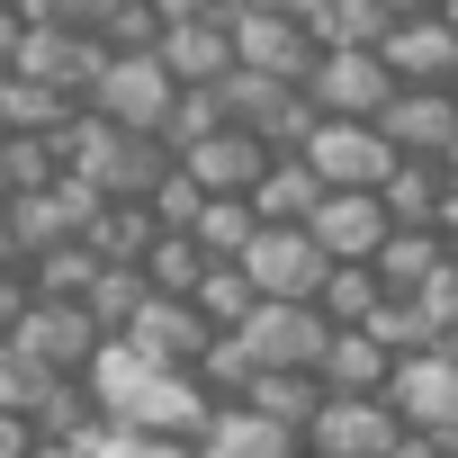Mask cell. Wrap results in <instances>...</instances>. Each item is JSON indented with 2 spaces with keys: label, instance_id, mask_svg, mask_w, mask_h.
<instances>
[{
  "label": "cell",
  "instance_id": "484cf974",
  "mask_svg": "<svg viewBox=\"0 0 458 458\" xmlns=\"http://www.w3.org/2000/svg\"><path fill=\"white\" fill-rule=\"evenodd\" d=\"M234 404H252V413H270L279 431H297V440H306V422H315V404H324V386H315L306 369H252V386H243Z\"/></svg>",
  "mask_w": 458,
  "mask_h": 458
},
{
  "label": "cell",
  "instance_id": "e575fe53",
  "mask_svg": "<svg viewBox=\"0 0 458 458\" xmlns=\"http://www.w3.org/2000/svg\"><path fill=\"white\" fill-rule=\"evenodd\" d=\"M144 297H153V288H144V270H108V261H99V279H90V297H81V306H90V324L117 342V333H126V315H135Z\"/></svg>",
  "mask_w": 458,
  "mask_h": 458
},
{
  "label": "cell",
  "instance_id": "e0dca14e",
  "mask_svg": "<svg viewBox=\"0 0 458 458\" xmlns=\"http://www.w3.org/2000/svg\"><path fill=\"white\" fill-rule=\"evenodd\" d=\"M99 64H108V46H99L90 28H28L10 72H28V81H55V90H72V99H81V90L99 81Z\"/></svg>",
  "mask_w": 458,
  "mask_h": 458
},
{
  "label": "cell",
  "instance_id": "b9f144b4",
  "mask_svg": "<svg viewBox=\"0 0 458 458\" xmlns=\"http://www.w3.org/2000/svg\"><path fill=\"white\" fill-rule=\"evenodd\" d=\"M46 440H37V422L28 413H0V458H37Z\"/></svg>",
  "mask_w": 458,
  "mask_h": 458
},
{
  "label": "cell",
  "instance_id": "f6af8a7d",
  "mask_svg": "<svg viewBox=\"0 0 458 458\" xmlns=\"http://www.w3.org/2000/svg\"><path fill=\"white\" fill-rule=\"evenodd\" d=\"M386 458H449V449H440L431 431H395V440H386Z\"/></svg>",
  "mask_w": 458,
  "mask_h": 458
},
{
  "label": "cell",
  "instance_id": "11a10c76",
  "mask_svg": "<svg viewBox=\"0 0 458 458\" xmlns=\"http://www.w3.org/2000/svg\"><path fill=\"white\" fill-rule=\"evenodd\" d=\"M0 81H10V72H0Z\"/></svg>",
  "mask_w": 458,
  "mask_h": 458
},
{
  "label": "cell",
  "instance_id": "8fae6325",
  "mask_svg": "<svg viewBox=\"0 0 458 458\" xmlns=\"http://www.w3.org/2000/svg\"><path fill=\"white\" fill-rule=\"evenodd\" d=\"M395 153H413V162H440V144L458 135V99H449V81H395V99L369 117Z\"/></svg>",
  "mask_w": 458,
  "mask_h": 458
},
{
  "label": "cell",
  "instance_id": "60d3db41",
  "mask_svg": "<svg viewBox=\"0 0 458 458\" xmlns=\"http://www.w3.org/2000/svg\"><path fill=\"white\" fill-rule=\"evenodd\" d=\"M28 306H37V288H28V270H19V261H0V342L19 333V315H28Z\"/></svg>",
  "mask_w": 458,
  "mask_h": 458
},
{
  "label": "cell",
  "instance_id": "52a82bcc",
  "mask_svg": "<svg viewBox=\"0 0 458 458\" xmlns=\"http://www.w3.org/2000/svg\"><path fill=\"white\" fill-rule=\"evenodd\" d=\"M10 342H19L37 369H55V377H81V369L99 360V342H108V333L90 324V306H81V297H37V306L19 315V333H10Z\"/></svg>",
  "mask_w": 458,
  "mask_h": 458
},
{
  "label": "cell",
  "instance_id": "f1b7e54d",
  "mask_svg": "<svg viewBox=\"0 0 458 458\" xmlns=\"http://www.w3.org/2000/svg\"><path fill=\"white\" fill-rule=\"evenodd\" d=\"M306 37H315V55H333V46H377V37H386V10H377V0H315V10H306Z\"/></svg>",
  "mask_w": 458,
  "mask_h": 458
},
{
  "label": "cell",
  "instance_id": "7bdbcfd3",
  "mask_svg": "<svg viewBox=\"0 0 458 458\" xmlns=\"http://www.w3.org/2000/svg\"><path fill=\"white\" fill-rule=\"evenodd\" d=\"M422 297H431V315H440V324H458V252L440 261V279H431Z\"/></svg>",
  "mask_w": 458,
  "mask_h": 458
},
{
  "label": "cell",
  "instance_id": "6da1fadb",
  "mask_svg": "<svg viewBox=\"0 0 458 458\" xmlns=\"http://www.w3.org/2000/svg\"><path fill=\"white\" fill-rule=\"evenodd\" d=\"M90 404L108 431H144V440H198L216 422V395L198 386V369H153L126 342H99V360L81 369Z\"/></svg>",
  "mask_w": 458,
  "mask_h": 458
},
{
  "label": "cell",
  "instance_id": "603a6c76",
  "mask_svg": "<svg viewBox=\"0 0 458 458\" xmlns=\"http://www.w3.org/2000/svg\"><path fill=\"white\" fill-rule=\"evenodd\" d=\"M153 234H162V225H153V216H144L135 198H108V207H99V216L81 225V234H72V243H90V252H99L108 270H135V261L153 252Z\"/></svg>",
  "mask_w": 458,
  "mask_h": 458
},
{
  "label": "cell",
  "instance_id": "bcb514c9",
  "mask_svg": "<svg viewBox=\"0 0 458 458\" xmlns=\"http://www.w3.org/2000/svg\"><path fill=\"white\" fill-rule=\"evenodd\" d=\"M162 19H207V10H234V0H153Z\"/></svg>",
  "mask_w": 458,
  "mask_h": 458
},
{
  "label": "cell",
  "instance_id": "4dcf8cb0",
  "mask_svg": "<svg viewBox=\"0 0 458 458\" xmlns=\"http://www.w3.org/2000/svg\"><path fill=\"white\" fill-rule=\"evenodd\" d=\"M189 306H198V315H207L216 333H234V324H243V315H252L261 297H252L243 261H207V270H198V288H189Z\"/></svg>",
  "mask_w": 458,
  "mask_h": 458
},
{
  "label": "cell",
  "instance_id": "ee69618b",
  "mask_svg": "<svg viewBox=\"0 0 458 458\" xmlns=\"http://www.w3.org/2000/svg\"><path fill=\"white\" fill-rule=\"evenodd\" d=\"M431 234H440V252H458V180H440V207H431Z\"/></svg>",
  "mask_w": 458,
  "mask_h": 458
},
{
  "label": "cell",
  "instance_id": "f5cc1de1",
  "mask_svg": "<svg viewBox=\"0 0 458 458\" xmlns=\"http://www.w3.org/2000/svg\"><path fill=\"white\" fill-rule=\"evenodd\" d=\"M0 207H10V198H0ZM0 261H10V243H0Z\"/></svg>",
  "mask_w": 458,
  "mask_h": 458
},
{
  "label": "cell",
  "instance_id": "4316f807",
  "mask_svg": "<svg viewBox=\"0 0 458 458\" xmlns=\"http://www.w3.org/2000/svg\"><path fill=\"white\" fill-rule=\"evenodd\" d=\"M252 234H261L252 198H198V216H189V243H198L207 261H243V252H252Z\"/></svg>",
  "mask_w": 458,
  "mask_h": 458
},
{
  "label": "cell",
  "instance_id": "8d00e7d4",
  "mask_svg": "<svg viewBox=\"0 0 458 458\" xmlns=\"http://www.w3.org/2000/svg\"><path fill=\"white\" fill-rule=\"evenodd\" d=\"M225 126V99H216V81H198V90H180L171 99V126H162V144L180 153V144H198V135H216Z\"/></svg>",
  "mask_w": 458,
  "mask_h": 458
},
{
  "label": "cell",
  "instance_id": "83f0119b",
  "mask_svg": "<svg viewBox=\"0 0 458 458\" xmlns=\"http://www.w3.org/2000/svg\"><path fill=\"white\" fill-rule=\"evenodd\" d=\"M377 297H386V288H377V270H369V261H333V270H324V288H315V315L342 333V324H369V315H377Z\"/></svg>",
  "mask_w": 458,
  "mask_h": 458
},
{
  "label": "cell",
  "instance_id": "d6a6232c",
  "mask_svg": "<svg viewBox=\"0 0 458 458\" xmlns=\"http://www.w3.org/2000/svg\"><path fill=\"white\" fill-rule=\"evenodd\" d=\"M135 270H144V288H153V297H189V288H198V270H207V252H198L189 234H153V252H144Z\"/></svg>",
  "mask_w": 458,
  "mask_h": 458
},
{
  "label": "cell",
  "instance_id": "c3c4849f",
  "mask_svg": "<svg viewBox=\"0 0 458 458\" xmlns=\"http://www.w3.org/2000/svg\"><path fill=\"white\" fill-rule=\"evenodd\" d=\"M440 180H458V135H449V144H440Z\"/></svg>",
  "mask_w": 458,
  "mask_h": 458
},
{
  "label": "cell",
  "instance_id": "277c9868",
  "mask_svg": "<svg viewBox=\"0 0 458 458\" xmlns=\"http://www.w3.org/2000/svg\"><path fill=\"white\" fill-rule=\"evenodd\" d=\"M324 342H333V324H324L315 306H288V297H261V306L234 324V351H243L252 369H306V377H315Z\"/></svg>",
  "mask_w": 458,
  "mask_h": 458
},
{
  "label": "cell",
  "instance_id": "816d5d0a",
  "mask_svg": "<svg viewBox=\"0 0 458 458\" xmlns=\"http://www.w3.org/2000/svg\"><path fill=\"white\" fill-rule=\"evenodd\" d=\"M440 449H449V458H458V431H449V440H440Z\"/></svg>",
  "mask_w": 458,
  "mask_h": 458
},
{
  "label": "cell",
  "instance_id": "ac0fdd59",
  "mask_svg": "<svg viewBox=\"0 0 458 458\" xmlns=\"http://www.w3.org/2000/svg\"><path fill=\"white\" fill-rule=\"evenodd\" d=\"M377 64H386L395 81H449V72H458V28H449L440 10L386 19V37H377Z\"/></svg>",
  "mask_w": 458,
  "mask_h": 458
},
{
  "label": "cell",
  "instance_id": "1f68e13d",
  "mask_svg": "<svg viewBox=\"0 0 458 458\" xmlns=\"http://www.w3.org/2000/svg\"><path fill=\"white\" fill-rule=\"evenodd\" d=\"M55 180H64L55 135H0V198H19V189H55Z\"/></svg>",
  "mask_w": 458,
  "mask_h": 458
},
{
  "label": "cell",
  "instance_id": "8992f818",
  "mask_svg": "<svg viewBox=\"0 0 458 458\" xmlns=\"http://www.w3.org/2000/svg\"><path fill=\"white\" fill-rule=\"evenodd\" d=\"M395 162H404V153H395L369 117H324V126L306 135V171H315L324 189H377Z\"/></svg>",
  "mask_w": 458,
  "mask_h": 458
},
{
  "label": "cell",
  "instance_id": "4fadbf2b",
  "mask_svg": "<svg viewBox=\"0 0 458 458\" xmlns=\"http://www.w3.org/2000/svg\"><path fill=\"white\" fill-rule=\"evenodd\" d=\"M171 162L198 180V198H252V180L270 171V144H261V135H243V126H216V135L180 144Z\"/></svg>",
  "mask_w": 458,
  "mask_h": 458
},
{
  "label": "cell",
  "instance_id": "2e32d148",
  "mask_svg": "<svg viewBox=\"0 0 458 458\" xmlns=\"http://www.w3.org/2000/svg\"><path fill=\"white\" fill-rule=\"evenodd\" d=\"M162 72L180 81V90H198V81H225L234 72V10H207V19H162Z\"/></svg>",
  "mask_w": 458,
  "mask_h": 458
},
{
  "label": "cell",
  "instance_id": "7a4b0ae2",
  "mask_svg": "<svg viewBox=\"0 0 458 458\" xmlns=\"http://www.w3.org/2000/svg\"><path fill=\"white\" fill-rule=\"evenodd\" d=\"M55 153H64V171L72 180H90L99 198H153V180L171 171V144L162 135H117L108 117H90V108H72V126L55 135Z\"/></svg>",
  "mask_w": 458,
  "mask_h": 458
},
{
  "label": "cell",
  "instance_id": "db71d44e",
  "mask_svg": "<svg viewBox=\"0 0 458 458\" xmlns=\"http://www.w3.org/2000/svg\"><path fill=\"white\" fill-rule=\"evenodd\" d=\"M449 99H458V72H449Z\"/></svg>",
  "mask_w": 458,
  "mask_h": 458
},
{
  "label": "cell",
  "instance_id": "9c48e42d",
  "mask_svg": "<svg viewBox=\"0 0 458 458\" xmlns=\"http://www.w3.org/2000/svg\"><path fill=\"white\" fill-rule=\"evenodd\" d=\"M395 404L386 395H324L315 422H306V458H386L395 440Z\"/></svg>",
  "mask_w": 458,
  "mask_h": 458
},
{
  "label": "cell",
  "instance_id": "44dd1931",
  "mask_svg": "<svg viewBox=\"0 0 458 458\" xmlns=\"http://www.w3.org/2000/svg\"><path fill=\"white\" fill-rule=\"evenodd\" d=\"M440 261H449V252H440L431 225H395V234L377 243V261H369V270H377V288H386V297H422V288L440 279Z\"/></svg>",
  "mask_w": 458,
  "mask_h": 458
},
{
  "label": "cell",
  "instance_id": "d6986e66",
  "mask_svg": "<svg viewBox=\"0 0 458 458\" xmlns=\"http://www.w3.org/2000/svg\"><path fill=\"white\" fill-rule=\"evenodd\" d=\"M198 458H306V440L279 431V422L252 413V404H216V422L198 431Z\"/></svg>",
  "mask_w": 458,
  "mask_h": 458
},
{
  "label": "cell",
  "instance_id": "ab89813d",
  "mask_svg": "<svg viewBox=\"0 0 458 458\" xmlns=\"http://www.w3.org/2000/svg\"><path fill=\"white\" fill-rule=\"evenodd\" d=\"M19 19L28 28H99L108 0H19Z\"/></svg>",
  "mask_w": 458,
  "mask_h": 458
},
{
  "label": "cell",
  "instance_id": "7c38bea8",
  "mask_svg": "<svg viewBox=\"0 0 458 458\" xmlns=\"http://www.w3.org/2000/svg\"><path fill=\"white\" fill-rule=\"evenodd\" d=\"M386 404H395V422H404V431L449 440V431H458V369H449L440 351H413V360H395V369H386Z\"/></svg>",
  "mask_w": 458,
  "mask_h": 458
},
{
  "label": "cell",
  "instance_id": "d590c367",
  "mask_svg": "<svg viewBox=\"0 0 458 458\" xmlns=\"http://www.w3.org/2000/svg\"><path fill=\"white\" fill-rule=\"evenodd\" d=\"M108 55H153L162 46V10H153V0H108V19L90 28Z\"/></svg>",
  "mask_w": 458,
  "mask_h": 458
},
{
  "label": "cell",
  "instance_id": "cb8c5ba5",
  "mask_svg": "<svg viewBox=\"0 0 458 458\" xmlns=\"http://www.w3.org/2000/svg\"><path fill=\"white\" fill-rule=\"evenodd\" d=\"M72 90H55V81H28V72H10L0 81V135H64L72 126Z\"/></svg>",
  "mask_w": 458,
  "mask_h": 458
},
{
  "label": "cell",
  "instance_id": "74e56055",
  "mask_svg": "<svg viewBox=\"0 0 458 458\" xmlns=\"http://www.w3.org/2000/svg\"><path fill=\"white\" fill-rule=\"evenodd\" d=\"M46 386H55V369H37L19 342H0V413H37Z\"/></svg>",
  "mask_w": 458,
  "mask_h": 458
},
{
  "label": "cell",
  "instance_id": "3957f363",
  "mask_svg": "<svg viewBox=\"0 0 458 458\" xmlns=\"http://www.w3.org/2000/svg\"><path fill=\"white\" fill-rule=\"evenodd\" d=\"M171 99H180V81L162 72V55H108L99 81L81 90V108L108 117L117 135H162L171 126Z\"/></svg>",
  "mask_w": 458,
  "mask_h": 458
},
{
  "label": "cell",
  "instance_id": "5b68a950",
  "mask_svg": "<svg viewBox=\"0 0 458 458\" xmlns=\"http://www.w3.org/2000/svg\"><path fill=\"white\" fill-rule=\"evenodd\" d=\"M324 243L306 234V225H261L252 234V252H243V279H252V297H288V306H315V288H324Z\"/></svg>",
  "mask_w": 458,
  "mask_h": 458
},
{
  "label": "cell",
  "instance_id": "30bf717a",
  "mask_svg": "<svg viewBox=\"0 0 458 458\" xmlns=\"http://www.w3.org/2000/svg\"><path fill=\"white\" fill-rule=\"evenodd\" d=\"M135 360H153V369H198V351L216 342V324L189 306V297H144L135 315H126V333H117Z\"/></svg>",
  "mask_w": 458,
  "mask_h": 458
},
{
  "label": "cell",
  "instance_id": "ba28073f",
  "mask_svg": "<svg viewBox=\"0 0 458 458\" xmlns=\"http://www.w3.org/2000/svg\"><path fill=\"white\" fill-rule=\"evenodd\" d=\"M306 99H315V117H377L395 99V72L377 64V46H333V55H315Z\"/></svg>",
  "mask_w": 458,
  "mask_h": 458
},
{
  "label": "cell",
  "instance_id": "f35d334b",
  "mask_svg": "<svg viewBox=\"0 0 458 458\" xmlns=\"http://www.w3.org/2000/svg\"><path fill=\"white\" fill-rule=\"evenodd\" d=\"M144 216L162 225V234H189V216H198V180H189V171L171 162V171L153 180V198H144Z\"/></svg>",
  "mask_w": 458,
  "mask_h": 458
},
{
  "label": "cell",
  "instance_id": "681fc988",
  "mask_svg": "<svg viewBox=\"0 0 458 458\" xmlns=\"http://www.w3.org/2000/svg\"><path fill=\"white\" fill-rule=\"evenodd\" d=\"M440 360H449V369H458V324H449V333H440Z\"/></svg>",
  "mask_w": 458,
  "mask_h": 458
},
{
  "label": "cell",
  "instance_id": "7dc6e473",
  "mask_svg": "<svg viewBox=\"0 0 458 458\" xmlns=\"http://www.w3.org/2000/svg\"><path fill=\"white\" fill-rule=\"evenodd\" d=\"M377 10L386 19H413V10H440V0H377Z\"/></svg>",
  "mask_w": 458,
  "mask_h": 458
},
{
  "label": "cell",
  "instance_id": "f907efd6",
  "mask_svg": "<svg viewBox=\"0 0 458 458\" xmlns=\"http://www.w3.org/2000/svg\"><path fill=\"white\" fill-rule=\"evenodd\" d=\"M440 19H449V28H458V0H440Z\"/></svg>",
  "mask_w": 458,
  "mask_h": 458
},
{
  "label": "cell",
  "instance_id": "836d02e7",
  "mask_svg": "<svg viewBox=\"0 0 458 458\" xmlns=\"http://www.w3.org/2000/svg\"><path fill=\"white\" fill-rule=\"evenodd\" d=\"M90 279H99V252L90 243H55L46 261H28V288L37 297H90Z\"/></svg>",
  "mask_w": 458,
  "mask_h": 458
},
{
  "label": "cell",
  "instance_id": "9a60e30c",
  "mask_svg": "<svg viewBox=\"0 0 458 458\" xmlns=\"http://www.w3.org/2000/svg\"><path fill=\"white\" fill-rule=\"evenodd\" d=\"M306 234L324 243V261H377V243L395 234V225H386L377 189H324L315 216H306Z\"/></svg>",
  "mask_w": 458,
  "mask_h": 458
},
{
  "label": "cell",
  "instance_id": "7402d4cb",
  "mask_svg": "<svg viewBox=\"0 0 458 458\" xmlns=\"http://www.w3.org/2000/svg\"><path fill=\"white\" fill-rule=\"evenodd\" d=\"M315 198H324V180L306 171V153H270V171L252 180V216L261 225H306Z\"/></svg>",
  "mask_w": 458,
  "mask_h": 458
},
{
  "label": "cell",
  "instance_id": "d4e9b609",
  "mask_svg": "<svg viewBox=\"0 0 458 458\" xmlns=\"http://www.w3.org/2000/svg\"><path fill=\"white\" fill-rule=\"evenodd\" d=\"M360 333H369L386 360H413V351H440V333H449V324L431 315V297H377V315H369Z\"/></svg>",
  "mask_w": 458,
  "mask_h": 458
},
{
  "label": "cell",
  "instance_id": "f546056e",
  "mask_svg": "<svg viewBox=\"0 0 458 458\" xmlns=\"http://www.w3.org/2000/svg\"><path fill=\"white\" fill-rule=\"evenodd\" d=\"M377 207H386V225H431V207H440V162H395L386 180H377Z\"/></svg>",
  "mask_w": 458,
  "mask_h": 458
},
{
  "label": "cell",
  "instance_id": "ffe728a7",
  "mask_svg": "<svg viewBox=\"0 0 458 458\" xmlns=\"http://www.w3.org/2000/svg\"><path fill=\"white\" fill-rule=\"evenodd\" d=\"M386 369H395V360H386L360 324H342V333L324 342V360H315V386H324V395H386Z\"/></svg>",
  "mask_w": 458,
  "mask_h": 458
},
{
  "label": "cell",
  "instance_id": "5bb4252c",
  "mask_svg": "<svg viewBox=\"0 0 458 458\" xmlns=\"http://www.w3.org/2000/svg\"><path fill=\"white\" fill-rule=\"evenodd\" d=\"M234 64L243 72H270V81H306L315 72V37H306V19L243 10V0H234Z\"/></svg>",
  "mask_w": 458,
  "mask_h": 458
}]
</instances>
